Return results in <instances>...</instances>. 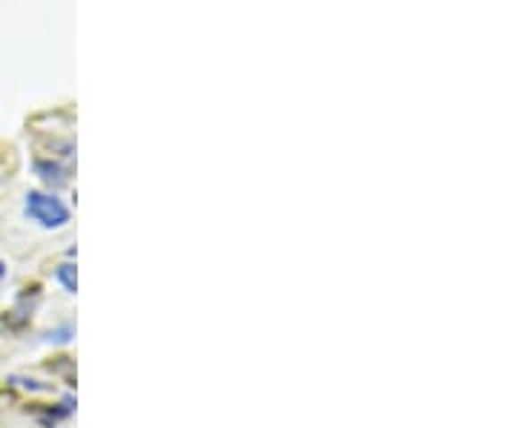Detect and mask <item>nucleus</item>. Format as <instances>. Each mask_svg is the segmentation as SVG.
I'll list each match as a JSON object with an SVG mask.
<instances>
[{
	"label": "nucleus",
	"instance_id": "obj_5",
	"mask_svg": "<svg viewBox=\"0 0 518 428\" xmlns=\"http://www.w3.org/2000/svg\"><path fill=\"white\" fill-rule=\"evenodd\" d=\"M6 274H9V270H6V262H0V282L6 279Z\"/></svg>",
	"mask_w": 518,
	"mask_h": 428
},
{
	"label": "nucleus",
	"instance_id": "obj_1",
	"mask_svg": "<svg viewBox=\"0 0 518 428\" xmlns=\"http://www.w3.org/2000/svg\"><path fill=\"white\" fill-rule=\"evenodd\" d=\"M23 210L26 216L38 222L44 230H61L70 225V207L63 204L55 193H44V190H29L23 199Z\"/></svg>",
	"mask_w": 518,
	"mask_h": 428
},
{
	"label": "nucleus",
	"instance_id": "obj_4",
	"mask_svg": "<svg viewBox=\"0 0 518 428\" xmlns=\"http://www.w3.org/2000/svg\"><path fill=\"white\" fill-rule=\"evenodd\" d=\"M55 279L67 288V293H75V265H61L55 270Z\"/></svg>",
	"mask_w": 518,
	"mask_h": 428
},
{
	"label": "nucleus",
	"instance_id": "obj_2",
	"mask_svg": "<svg viewBox=\"0 0 518 428\" xmlns=\"http://www.w3.org/2000/svg\"><path fill=\"white\" fill-rule=\"evenodd\" d=\"M32 167H35V173L46 181V185H55V187L67 185V167H61L55 161H44V159H38Z\"/></svg>",
	"mask_w": 518,
	"mask_h": 428
},
{
	"label": "nucleus",
	"instance_id": "obj_3",
	"mask_svg": "<svg viewBox=\"0 0 518 428\" xmlns=\"http://www.w3.org/2000/svg\"><path fill=\"white\" fill-rule=\"evenodd\" d=\"M9 385L23 388V391H32V394H46V391H52V385H49V383L32 380V377H9Z\"/></svg>",
	"mask_w": 518,
	"mask_h": 428
}]
</instances>
